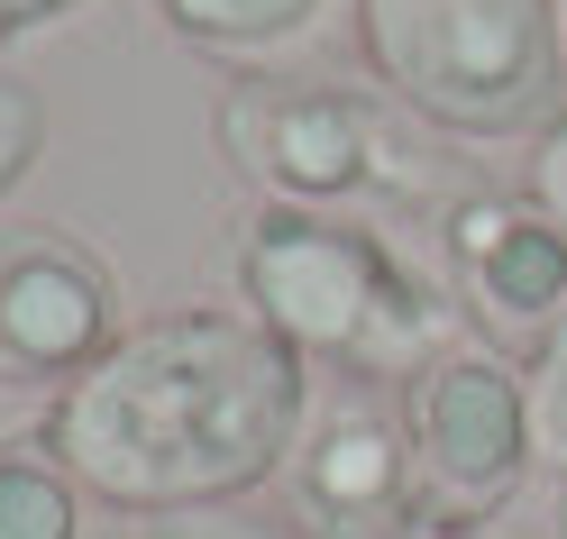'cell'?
<instances>
[{
  "mask_svg": "<svg viewBox=\"0 0 567 539\" xmlns=\"http://www.w3.org/2000/svg\"><path fill=\"white\" fill-rule=\"evenodd\" d=\"M311 421V356L284 348L257 311H156L92 375L47 393V448L92 502L137 521L210 512L284 476Z\"/></svg>",
  "mask_w": 567,
  "mask_h": 539,
  "instance_id": "1",
  "label": "cell"
},
{
  "mask_svg": "<svg viewBox=\"0 0 567 539\" xmlns=\"http://www.w3.org/2000/svg\"><path fill=\"white\" fill-rule=\"evenodd\" d=\"M238 311H257L284 348H302L311 366H339L358 384H412L440 348L467 339L457 302L384 229L339 220V210H275L257 201V220L229 247Z\"/></svg>",
  "mask_w": 567,
  "mask_h": 539,
  "instance_id": "2",
  "label": "cell"
},
{
  "mask_svg": "<svg viewBox=\"0 0 567 539\" xmlns=\"http://www.w3.org/2000/svg\"><path fill=\"white\" fill-rule=\"evenodd\" d=\"M229 174L275 210H403L449 201V156L412 128L394 92H358L330 74H238L210 111Z\"/></svg>",
  "mask_w": 567,
  "mask_h": 539,
  "instance_id": "3",
  "label": "cell"
},
{
  "mask_svg": "<svg viewBox=\"0 0 567 539\" xmlns=\"http://www.w3.org/2000/svg\"><path fill=\"white\" fill-rule=\"evenodd\" d=\"M358 55L449 137H549L567 120L558 0H358Z\"/></svg>",
  "mask_w": 567,
  "mask_h": 539,
  "instance_id": "4",
  "label": "cell"
},
{
  "mask_svg": "<svg viewBox=\"0 0 567 539\" xmlns=\"http://www.w3.org/2000/svg\"><path fill=\"white\" fill-rule=\"evenodd\" d=\"M403 429H412V466H421V494H431V521H494L540 476V448H530V375L494 339L440 348L403 384Z\"/></svg>",
  "mask_w": 567,
  "mask_h": 539,
  "instance_id": "5",
  "label": "cell"
},
{
  "mask_svg": "<svg viewBox=\"0 0 567 539\" xmlns=\"http://www.w3.org/2000/svg\"><path fill=\"white\" fill-rule=\"evenodd\" d=\"M431 247L467 339L530 356L567 320V220L540 193H449L431 210Z\"/></svg>",
  "mask_w": 567,
  "mask_h": 539,
  "instance_id": "6",
  "label": "cell"
},
{
  "mask_svg": "<svg viewBox=\"0 0 567 539\" xmlns=\"http://www.w3.org/2000/svg\"><path fill=\"white\" fill-rule=\"evenodd\" d=\"M120 339H128V293L101 247L47 220L0 229V384L64 393Z\"/></svg>",
  "mask_w": 567,
  "mask_h": 539,
  "instance_id": "7",
  "label": "cell"
},
{
  "mask_svg": "<svg viewBox=\"0 0 567 539\" xmlns=\"http://www.w3.org/2000/svg\"><path fill=\"white\" fill-rule=\"evenodd\" d=\"M284 512L302 539H421L431 494H421L403 412L367 403V393L321 403L302 421L293 466H284Z\"/></svg>",
  "mask_w": 567,
  "mask_h": 539,
  "instance_id": "8",
  "label": "cell"
},
{
  "mask_svg": "<svg viewBox=\"0 0 567 539\" xmlns=\"http://www.w3.org/2000/svg\"><path fill=\"white\" fill-rule=\"evenodd\" d=\"M156 19L238 74H311L330 46H358V0H156Z\"/></svg>",
  "mask_w": 567,
  "mask_h": 539,
  "instance_id": "9",
  "label": "cell"
},
{
  "mask_svg": "<svg viewBox=\"0 0 567 539\" xmlns=\"http://www.w3.org/2000/svg\"><path fill=\"white\" fill-rule=\"evenodd\" d=\"M83 476L47 448V429L0 439V539H83Z\"/></svg>",
  "mask_w": 567,
  "mask_h": 539,
  "instance_id": "10",
  "label": "cell"
},
{
  "mask_svg": "<svg viewBox=\"0 0 567 539\" xmlns=\"http://www.w3.org/2000/svg\"><path fill=\"white\" fill-rule=\"evenodd\" d=\"M522 375H530V448H540V476L567 485V320L522 356Z\"/></svg>",
  "mask_w": 567,
  "mask_h": 539,
  "instance_id": "11",
  "label": "cell"
},
{
  "mask_svg": "<svg viewBox=\"0 0 567 539\" xmlns=\"http://www.w3.org/2000/svg\"><path fill=\"white\" fill-rule=\"evenodd\" d=\"M38 156H47V101H38V83L0 74V201L28 184V165H38Z\"/></svg>",
  "mask_w": 567,
  "mask_h": 539,
  "instance_id": "12",
  "label": "cell"
},
{
  "mask_svg": "<svg viewBox=\"0 0 567 539\" xmlns=\"http://www.w3.org/2000/svg\"><path fill=\"white\" fill-rule=\"evenodd\" d=\"M147 539H302L293 521H247V512H229V502H210V512H165V521H147Z\"/></svg>",
  "mask_w": 567,
  "mask_h": 539,
  "instance_id": "13",
  "label": "cell"
},
{
  "mask_svg": "<svg viewBox=\"0 0 567 539\" xmlns=\"http://www.w3.org/2000/svg\"><path fill=\"white\" fill-rule=\"evenodd\" d=\"M530 193H540V201L558 210V220H567V120L540 137V156H530Z\"/></svg>",
  "mask_w": 567,
  "mask_h": 539,
  "instance_id": "14",
  "label": "cell"
},
{
  "mask_svg": "<svg viewBox=\"0 0 567 539\" xmlns=\"http://www.w3.org/2000/svg\"><path fill=\"white\" fill-rule=\"evenodd\" d=\"M83 0H0V46H19V38H38V28L55 19H74Z\"/></svg>",
  "mask_w": 567,
  "mask_h": 539,
  "instance_id": "15",
  "label": "cell"
},
{
  "mask_svg": "<svg viewBox=\"0 0 567 539\" xmlns=\"http://www.w3.org/2000/svg\"><path fill=\"white\" fill-rule=\"evenodd\" d=\"M421 539H504V530H494V521H431Z\"/></svg>",
  "mask_w": 567,
  "mask_h": 539,
  "instance_id": "16",
  "label": "cell"
},
{
  "mask_svg": "<svg viewBox=\"0 0 567 539\" xmlns=\"http://www.w3.org/2000/svg\"><path fill=\"white\" fill-rule=\"evenodd\" d=\"M558 46H567V0H558Z\"/></svg>",
  "mask_w": 567,
  "mask_h": 539,
  "instance_id": "17",
  "label": "cell"
},
{
  "mask_svg": "<svg viewBox=\"0 0 567 539\" xmlns=\"http://www.w3.org/2000/svg\"><path fill=\"white\" fill-rule=\"evenodd\" d=\"M558 539H567V521H558Z\"/></svg>",
  "mask_w": 567,
  "mask_h": 539,
  "instance_id": "18",
  "label": "cell"
}]
</instances>
